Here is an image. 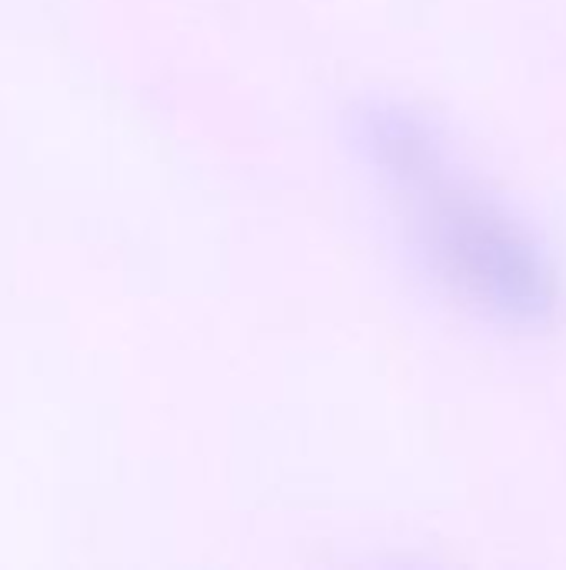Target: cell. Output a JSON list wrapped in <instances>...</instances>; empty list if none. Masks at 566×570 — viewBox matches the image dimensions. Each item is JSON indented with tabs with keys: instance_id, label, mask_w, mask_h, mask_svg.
Masks as SVG:
<instances>
[{
	"instance_id": "6da1fadb",
	"label": "cell",
	"mask_w": 566,
	"mask_h": 570,
	"mask_svg": "<svg viewBox=\"0 0 566 570\" xmlns=\"http://www.w3.org/2000/svg\"><path fill=\"white\" fill-rule=\"evenodd\" d=\"M354 140L444 287L500 324L554 321L560 274L547 247L480 187L434 120L397 100H367L354 110Z\"/></svg>"
}]
</instances>
